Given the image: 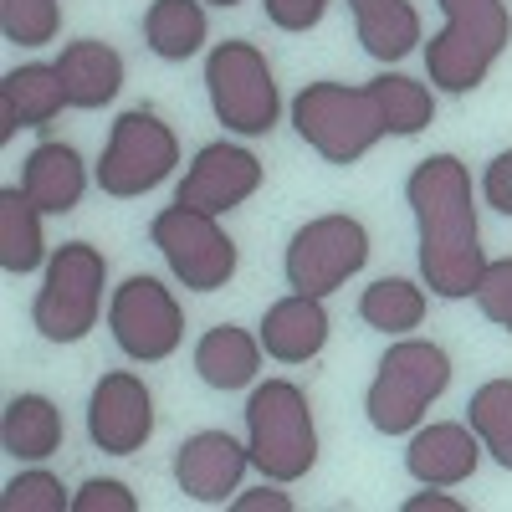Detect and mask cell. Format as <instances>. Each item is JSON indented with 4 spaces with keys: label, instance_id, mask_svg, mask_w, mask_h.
<instances>
[{
    "label": "cell",
    "instance_id": "6da1fadb",
    "mask_svg": "<svg viewBox=\"0 0 512 512\" xmlns=\"http://www.w3.org/2000/svg\"><path fill=\"white\" fill-rule=\"evenodd\" d=\"M405 205L415 216V262L420 282L446 303L472 297L487 272V246L477 221L472 169L456 154H431L405 175Z\"/></svg>",
    "mask_w": 512,
    "mask_h": 512
},
{
    "label": "cell",
    "instance_id": "7a4b0ae2",
    "mask_svg": "<svg viewBox=\"0 0 512 512\" xmlns=\"http://www.w3.org/2000/svg\"><path fill=\"white\" fill-rule=\"evenodd\" d=\"M446 26L425 41V77L436 93H477L512 41L507 0H436Z\"/></svg>",
    "mask_w": 512,
    "mask_h": 512
},
{
    "label": "cell",
    "instance_id": "3957f363",
    "mask_svg": "<svg viewBox=\"0 0 512 512\" xmlns=\"http://www.w3.org/2000/svg\"><path fill=\"white\" fill-rule=\"evenodd\" d=\"M246 451L267 482H303L318 466V425L308 390L292 379H262L246 395Z\"/></svg>",
    "mask_w": 512,
    "mask_h": 512
},
{
    "label": "cell",
    "instance_id": "277c9868",
    "mask_svg": "<svg viewBox=\"0 0 512 512\" xmlns=\"http://www.w3.org/2000/svg\"><path fill=\"white\" fill-rule=\"evenodd\" d=\"M451 384V354L431 338H395L364 390V415L379 436H410Z\"/></svg>",
    "mask_w": 512,
    "mask_h": 512
},
{
    "label": "cell",
    "instance_id": "5b68a950",
    "mask_svg": "<svg viewBox=\"0 0 512 512\" xmlns=\"http://www.w3.org/2000/svg\"><path fill=\"white\" fill-rule=\"evenodd\" d=\"M292 128H297V139L333 169L359 164L379 139H390L369 82L364 88H349V82H308V88L292 98Z\"/></svg>",
    "mask_w": 512,
    "mask_h": 512
},
{
    "label": "cell",
    "instance_id": "8992f818",
    "mask_svg": "<svg viewBox=\"0 0 512 512\" xmlns=\"http://www.w3.org/2000/svg\"><path fill=\"white\" fill-rule=\"evenodd\" d=\"M108 256L93 241H62L31 297V328L47 344H82L103 313Z\"/></svg>",
    "mask_w": 512,
    "mask_h": 512
},
{
    "label": "cell",
    "instance_id": "52a82bcc",
    "mask_svg": "<svg viewBox=\"0 0 512 512\" xmlns=\"http://www.w3.org/2000/svg\"><path fill=\"white\" fill-rule=\"evenodd\" d=\"M205 98L216 123H226V134H241V139L272 134L282 118V93H277L267 52L241 36H226L205 52Z\"/></svg>",
    "mask_w": 512,
    "mask_h": 512
},
{
    "label": "cell",
    "instance_id": "ba28073f",
    "mask_svg": "<svg viewBox=\"0 0 512 512\" xmlns=\"http://www.w3.org/2000/svg\"><path fill=\"white\" fill-rule=\"evenodd\" d=\"M180 164V139L154 108H128L113 118L103 159L93 169V180L108 200H139L154 185H164Z\"/></svg>",
    "mask_w": 512,
    "mask_h": 512
},
{
    "label": "cell",
    "instance_id": "9c48e42d",
    "mask_svg": "<svg viewBox=\"0 0 512 512\" xmlns=\"http://www.w3.org/2000/svg\"><path fill=\"white\" fill-rule=\"evenodd\" d=\"M149 241L164 256V267L175 272V282L190 292H221L241 267V251L226 236L221 216H205L190 205H164L149 221Z\"/></svg>",
    "mask_w": 512,
    "mask_h": 512
},
{
    "label": "cell",
    "instance_id": "30bf717a",
    "mask_svg": "<svg viewBox=\"0 0 512 512\" xmlns=\"http://www.w3.org/2000/svg\"><path fill=\"white\" fill-rule=\"evenodd\" d=\"M364 262H369L364 221L344 216V210H328V216H313L292 231V241L282 251V277L292 292L333 297L354 272H364Z\"/></svg>",
    "mask_w": 512,
    "mask_h": 512
},
{
    "label": "cell",
    "instance_id": "8fae6325",
    "mask_svg": "<svg viewBox=\"0 0 512 512\" xmlns=\"http://www.w3.org/2000/svg\"><path fill=\"white\" fill-rule=\"evenodd\" d=\"M108 333L134 364H164L185 344V308L159 277L134 272L108 297Z\"/></svg>",
    "mask_w": 512,
    "mask_h": 512
},
{
    "label": "cell",
    "instance_id": "7c38bea8",
    "mask_svg": "<svg viewBox=\"0 0 512 512\" xmlns=\"http://www.w3.org/2000/svg\"><path fill=\"white\" fill-rule=\"evenodd\" d=\"M154 436V395L134 369H108L88 395V441L103 456H134Z\"/></svg>",
    "mask_w": 512,
    "mask_h": 512
},
{
    "label": "cell",
    "instance_id": "4fadbf2b",
    "mask_svg": "<svg viewBox=\"0 0 512 512\" xmlns=\"http://www.w3.org/2000/svg\"><path fill=\"white\" fill-rule=\"evenodd\" d=\"M262 159L251 149L231 144V139H216L195 149L185 180L175 185V205H190V210H205V216H226V210L246 205L256 190H262Z\"/></svg>",
    "mask_w": 512,
    "mask_h": 512
},
{
    "label": "cell",
    "instance_id": "5bb4252c",
    "mask_svg": "<svg viewBox=\"0 0 512 512\" xmlns=\"http://www.w3.org/2000/svg\"><path fill=\"white\" fill-rule=\"evenodd\" d=\"M246 466H251L246 441H236L231 431H195L175 451V487L190 502L221 507V502H231V492H241Z\"/></svg>",
    "mask_w": 512,
    "mask_h": 512
},
{
    "label": "cell",
    "instance_id": "9a60e30c",
    "mask_svg": "<svg viewBox=\"0 0 512 512\" xmlns=\"http://www.w3.org/2000/svg\"><path fill=\"white\" fill-rule=\"evenodd\" d=\"M482 461V441L466 420H431L415 425L405 441V472L420 487H461L477 477Z\"/></svg>",
    "mask_w": 512,
    "mask_h": 512
},
{
    "label": "cell",
    "instance_id": "2e32d148",
    "mask_svg": "<svg viewBox=\"0 0 512 512\" xmlns=\"http://www.w3.org/2000/svg\"><path fill=\"white\" fill-rule=\"evenodd\" d=\"M256 338H262L267 359H277V364H308V359H318L323 344H328V308H323V297H308V292L277 297V303L262 313Z\"/></svg>",
    "mask_w": 512,
    "mask_h": 512
},
{
    "label": "cell",
    "instance_id": "e0dca14e",
    "mask_svg": "<svg viewBox=\"0 0 512 512\" xmlns=\"http://www.w3.org/2000/svg\"><path fill=\"white\" fill-rule=\"evenodd\" d=\"M67 108V88L57 62H26L0 77V144H11L21 128H47Z\"/></svg>",
    "mask_w": 512,
    "mask_h": 512
},
{
    "label": "cell",
    "instance_id": "ac0fdd59",
    "mask_svg": "<svg viewBox=\"0 0 512 512\" xmlns=\"http://www.w3.org/2000/svg\"><path fill=\"white\" fill-rule=\"evenodd\" d=\"M21 190L31 195V205L41 210V216H72V210L82 205V195H88V164H82V154L62 139H47L36 144L21 164Z\"/></svg>",
    "mask_w": 512,
    "mask_h": 512
},
{
    "label": "cell",
    "instance_id": "d6986e66",
    "mask_svg": "<svg viewBox=\"0 0 512 512\" xmlns=\"http://www.w3.org/2000/svg\"><path fill=\"white\" fill-rule=\"evenodd\" d=\"M123 57L98 36H82V41H67L62 57H57V77L67 88V108L77 113H93V108H108L118 93H123Z\"/></svg>",
    "mask_w": 512,
    "mask_h": 512
},
{
    "label": "cell",
    "instance_id": "ffe728a7",
    "mask_svg": "<svg viewBox=\"0 0 512 512\" xmlns=\"http://www.w3.org/2000/svg\"><path fill=\"white\" fill-rule=\"evenodd\" d=\"M262 338L236 328V323H216L195 338V374L210 390H246L256 384V369H262Z\"/></svg>",
    "mask_w": 512,
    "mask_h": 512
},
{
    "label": "cell",
    "instance_id": "44dd1931",
    "mask_svg": "<svg viewBox=\"0 0 512 512\" xmlns=\"http://www.w3.org/2000/svg\"><path fill=\"white\" fill-rule=\"evenodd\" d=\"M349 16H354L359 47L374 62H400L425 41L420 11L410 6V0H349Z\"/></svg>",
    "mask_w": 512,
    "mask_h": 512
},
{
    "label": "cell",
    "instance_id": "7402d4cb",
    "mask_svg": "<svg viewBox=\"0 0 512 512\" xmlns=\"http://www.w3.org/2000/svg\"><path fill=\"white\" fill-rule=\"evenodd\" d=\"M62 410L57 400L47 395H11L6 400V415H0V446H6V456L16 461H47L62 451Z\"/></svg>",
    "mask_w": 512,
    "mask_h": 512
},
{
    "label": "cell",
    "instance_id": "603a6c76",
    "mask_svg": "<svg viewBox=\"0 0 512 512\" xmlns=\"http://www.w3.org/2000/svg\"><path fill=\"white\" fill-rule=\"evenodd\" d=\"M47 262L52 251H47V231H41V210L21 185H6L0 190V267H6V277H31V272H47Z\"/></svg>",
    "mask_w": 512,
    "mask_h": 512
},
{
    "label": "cell",
    "instance_id": "cb8c5ba5",
    "mask_svg": "<svg viewBox=\"0 0 512 512\" xmlns=\"http://www.w3.org/2000/svg\"><path fill=\"white\" fill-rule=\"evenodd\" d=\"M210 41L205 0H149L144 11V47L159 62H190Z\"/></svg>",
    "mask_w": 512,
    "mask_h": 512
},
{
    "label": "cell",
    "instance_id": "d4e9b609",
    "mask_svg": "<svg viewBox=\"0 0 512 512\" xmlns=\"http://www.w3.org/2000/svg\"><path fill=\"white\" fill-rule=\"evenodd\" d=\"M359 318L384 338H405L410 328L425 323V287L410 277H379L359 292Z\"/></svg>",
    "mask_w": 512,
    "mask_h": 512
},
{
    "label": "cell",
    "instance_id": "484cf974",
    "mask_svg": "<svg viewBox=\"0 0 512 512\" xmlns=\"http://www.w3.org/2000/svg\"><path fill=\"white\" fill-rule=\"evenodd\" d=\"M369 88L379 98L390 139H415L436 123V88H425V82H415L405 72H379V77H369Z\"/></svg>",
    "mask_w": 512,
    "mask_h": 512
},
{
    "label": "cell",
    "instance_id": "4316f807",
    "mask_svg": "<svg viewBox=\"0 0 512 512\" xmlns=\"http://www.w3.org/2000/svg\"><path fill=\"white\" fill-rule=\"evenodd\" d=\"M466 425L477 431L482 456H492L502 472H512V379H487L466 400Z\"/></svg>",
    "mask_w": 512,
    "mask_h": 512
},
{
    "label": "cell",
    "instance_id": "83f0119b",
    "mask_svg": "<svg viewBox=\"0 0 512 512\" xmlns=\"http://www.w3.org/2000/svg\"><path fill=\"white\" fill-rule=\"evenodd\" d=\"M62 31V0H0V36L11 47H47Z\"/></svg>",
    "mask_w": 512,
    "mask_h": 512
},
{
    "label": "cell",
    "instance_id": "f1b7e54d",
    "mask_svg": "<svg viewBox=\"0 0 512 512\" xmlns=\"http://www.w3.org/2000/svg\"><path fill=\"white\" fill-rule=\"evenodd\" d=\"M0 507H6V512H72V497H67L62 477H52L41 461H31L21 477L6 482Z\"/></svg>",
    "mask_w": 512,
    "mask_h": 512
},
{
    "label": "cell",
    "instance_id": "f546056e",
    "mask_svg": "<svg viewBox=\"0 0 512 512\" xmlns=\"http://www.w3.org/2000/svg\"><path fill=\"white\" fill-rule=\"evenodd\" d=\"M472 303H477V313L492 328L512 333V256H497V262L487 256V272H482V282L472 292Z\"/></svg>",
    "mask_w": 512,
    "mask_h": 512
},
{
    "label": "cell",
    "instance_id": "4dcf8cb0",
    "mask_svg": "<svg viewBox=\"0 0 512 512\" xmlns=\"http://www.w3.org/2000/svg\"><path fill=\"white\" fill-rule=\"evenodd\" d=\"M72 512H139V497L118 477H88L72 492Z\"/></svg>",
    "mask_w": 512,
    "mask_h": 512
},
{
    "label": "cell",
    "instance_id": "1f68e13d",
    "mask_svg": "<svg viewBox=\"0 0 512 512\" xmlns=\"http://www.w3.org/2000/svg\"><path fill=\"white\" fill-rule=\"evenodd\" d=\"M328 6H333V0H262L267 21H272L277 31H287V36L313 31V26L328 16Z\"/></svg>",
    "mask_w": 512,
    "mask_h": 512
},
{
    "label": "cell",
    "instance_id": "d6a6232c",
    "mask_svg": "<svg viewBox=\"0 0 512 512\" xmlns=\"http://www.w3.org/2000/svg\"><path fill=\"white\" fill-rule=\"evenodd\" d=\"M482 200L497 210V216H512V149L487 159V169H482Z\"/></svg>",
    "mask_w": 512,
    "mask_h": 512
},
{
    "label": "cell",
    "instance_id": "836d02e7",
    "mask_svg": "<svg viewBox=\"0 0 512 512\" xmlns=\"http://www.w3.org/2000/svg\"><path fill=\"white\" fill-rule=\"evenodd\" d=\"M231 512H292V497L282 492V482H262L251 492H236L231 497Z\"/></svg>",
    "mask_w": 512,
    "mask_h": 512
},
{
    "label": "cell",
    "instance_id": "e575fe53",
    "mask_svg": "<svg viewBox=\"0 0 512 512\" xmlns=\"http://www.w3.org/2000/svg\"><path fill=\"white\" fill-rule=\"evenodd\" d=\"M400 512H466L446 487H425V492H415V497H405L400 502Z\"/></svg>",
    "mask_w": 512,
    "mask_h": 512
},
{
    "label": "cell",
    "instance_id": "d590c367",
    "mask_svg": "<svg viewBox=\"0 0 512 512\" xmlns=\"http://www.w3.org/2000/svg\"><path fill=\"white\" fill-rule=\"evenodd\" d=\"M205 6H216V11H231V6H241V0H205Z\"/></svg>",
    "mask_w": 512,
    "mask_h": 512
}]
</instances>
